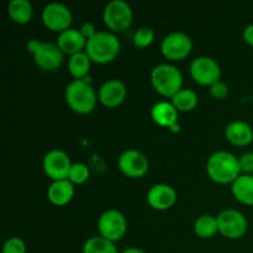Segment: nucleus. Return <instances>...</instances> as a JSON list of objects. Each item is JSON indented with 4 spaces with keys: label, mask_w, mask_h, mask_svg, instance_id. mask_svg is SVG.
I'll list each match as a JSON object with an SVG mask.
<instances>
[{
    "label": "nucleus",
    "mask_w": 253,
    "mask_h": 253,
    "mask_svg": "<svg viewBox=\"0 0 253 253\" xmlns=\"http://www.w3.org/2000/svg\"><path fill=\"white\" fill-rule=\"evenodd\" d=\"M120 253H146V252L143 251V250L137 249V247H130V249L124 250V251L120 252Z\"/></svg>",
    "instance_id": "34"
},
{
    "label": "nucleus",
    "mask_w": 253,
    "mask_h": 253,
    "mask_svg": "<svg viewBox=\"0 0 253 253\" xmlns=\"http://www.w3.org/2000/svg\"><path fill=\"white\" fill-rule=\"evenodd\" d=\"M56 43L64 54L73 56L79 52L85 51L86 40L79 30L71 27L58 35Z\"/></svg>",
    "instance_id": "17"
},
{
    "label": "nucleus",
    "mask_w": 253,
    "mask_h": 253,
    "mask_svg": "<svg viewBox=\"0 0 253 253\" xmlns=\"http://www.w3.org/2000/svg\"><path fill=\"white\" fill-rule=\"evenodd\" d=\"M127 95L126 85L119 79H109L101 84L98 93V99L106 108H118L125 101Z\"/></svg>",
    "instance_id": "13"
},
{
    "label": "nucleus",
    "mask_w": 253,
    "mask_h": 253,
    "mask_svg": "<svg viewBox=\"0 0 253 253\" xmlns=\"http://www.w3.org/2000/svg\"><path fill=\"white\" fill-rule=\"evenodd\" d=\"M210 95L217 100H224L229 95V85L220 79L219 82L210 86Z\"/></svg>",
    "instance_id": "29"
},
{
    "label": "nucleus",
    "mask_w": 253,
    "mask_h": 253,
    "mask_svg": "<svg viewBox=\"0 0 253 253\" xmlns=\"http://www.w3.org/2000/svg\"><path fill=\"white\" fill-rule=\"evenodd\" d=\"M119 169L128 178H141L148 172L150 162L141 151L128 148L124 151L118 160Z\"/></svg>",
    "instance_id": "12"
},
{
    "label": "nucleus",
    "mask_w": 253,
    "mask_h": 253,
    "mask_svg": "<svg viewBox=\"0 0 253 253\" xmlns=\"http://www.w3.org/2000/svg\"><path fill=\"white\" fill-rule=\"evenodd\" d=\"M79 31H81L82 35L85 37L86 41H88V40H90L91 37H94L96 34H98L95 26H94V24H91V22H84V24L81 26V29H79Z\"/></svg>",
    "instance_id": "31"
},
{
    "label": "nucleus",
    "mask_w": 253,
    "mask_h": 253,
    "mask_svg": "<svg viewBox=\"0 0 253 253\" xmlns=\"http://www.w3.org/2000/svg\"><path fill=\"white\" fill-rule=\"evenodd\" d=\"M103 20L106 27L114 34L124 32L132 24V9L125 0H111L104 7Z\"/></svg>",
    "instance_id": "5"
},
{
    "label": "nucleus",
    "mask_w": 253,
    "mask_h": 253,
    "mask_svg": "<svg viewBox=\"0 0 253 253\" xmlns=\"http://www.w3.org/2000/svg\"><path fill=\"white\" fill-rule=\"evenodd\" d=\"M194 232L200 239H211L219 232L216 216L205 214L198 217L194 222Z\"/></svg>",
    "instance_id": "24"
},
{
    "label": "nucleus",
    "mask_w": 253,
    "mask_h": 253,
    "mask_svg": "<svg viewBox=\"0 0 253 253\" xmlns=\"http://www.w3.org/2000/svg\"><path fill=\"white\" fill-rule=\"evenodd\" d=\"M41 43H42V42H40L39 40L31 39V40H30V41L26 43L27 51H29L30 53H32V56H34L35 52H36L37 49H39V47L41 46Z\"/></svg>",
    "instance_id": "33"
},
{
    "label": "nucleus",
    "mask_w": 253,
    "mask_h": 253,
    "mask_svg": "<svg viewBox=\"0 0 253 253\" xmlns=\"http://www.w3.org/2000/svg\"><path fill=\"white\" fill-rule=\"evenodd\" d=\"M232 195L241 204L253 207V175L241 174L231 187Z\"/></svg>",
    "instance_id": "20"
},
{
    "label": "nucleus",
    "mask_w": 253,
    "mask_h": 253,
    "mask_svg": "<svg viewBox=\"0 0 253 253\" xmlns=\"http://www.w3.org/2000/svg\"><path fill=\"white\" fill-rule=\"evenodd\" d=\"M91 66V59L85 51L69 56L68 71L74 79H85L89 74Z\"/></svg>",
    "instance_id": "22"
},
{
    "label": "nucleus",
    "mask_w": 253,
    "mask_h": 253,
    "mask_svg": "<svg viewBox=\"0 0 253 253\" xmlns=\"http://www.w3.org/2000/svg\"><path fill=\"white\" fill-rule=\"evenodd\" d=\"M89 175H90L89 168L84 163H73L71 168V172H69L68 179L73 184L81 185L84 184L89 179Z\"/></svg>",
    "instance_id": "27"
},
{
    "label": "nucleus",
    "mask_w": 253,
    "mask_h": 253,
    "mask_svg": "<svg viewBox=\"0 0 253 253\" xmlns=\"http://www.w3.org/2000/svg\"><path fill=\"white\" fill-rule=\"evenodd\" d=\"M189 72L195 83L209 88L214 83L219 82L221 77V68L219 63L214 58L208 56H200L193 59Z\"/></svg>",
    "instance_id": "8"
},
{
    "label": "nucleus",
    "mask_w": 253,
    "mask_h": 253,
    "mask_svg": "<svg viewBox=\"0 0 253 253\" xmlns=\"http://www.w3.org/2000/svg\"><path fill=\"white\" fill-rule=\"evenodd\" d=\"M177 202V192L168 184H156L147 193V203L158 211L170 209Z\"/></svg>",
    "instance_id": "16"
},
{
    "label": "nucleus",
    "mask_w": 253,
    "mask_h": 253,
    "mask_svg": "<svg viewBox=\"0 0 253 253\" xmlns=\"http://www.w3.org/2000/svg\"><path fill=\"white\" fill-rule=\"evenodd\" d=\"M153 40H155V31L151 27L143 26L135 32L132 42L136 48H146L152 44Z\"/></svg>",
    "instance_id": "26"
},
{
    "label": "nucleus",
    "mask_w": 253,
    "mask_h": 253,
    "mask_svg": "<svg viewBox=\"0 0 253 253\" xmlns=\"http://www.w3.org/2000/svg\"><path fill=\"white\" fill-rule=\"evenodd\" d=\"M242 37H244V41L246 42L247 44H250V46L253 47V24L245 27Z\"/></svg>",
    "instance_id": "32"
},
{
    "label": "nucleus",
    "mask_w": 253,
    "mask_h": 253,
    "mask_svg": "<svg viewBox=\"0 0 253 253\" xmlns=\"http://www.w3.org/2000/svg\"><path fill=\"white\" fill-rule=\"evenodd\" d=\"M74 197V184L69 179L54 180L47 190V198L57 207L67 205Z\"/></svg>",
    "instance_id": "19"
},
{
    "label": "nucleus",
    "mask_w": 253,
    "mask_h": 253,
    "mask_svg": "<svg viewBox=\"0 0 253 253\" xmlns=\"http://www.w3.org/2000/svg\"><path fill=\"white\" fill-rule=\"evenodd\" d=\"M64 53L57 43L42 42L34 54V61L40 68L44 71H56L63 62Z\"/></svg>",
    "instance_id": "14"
},
{
    "label": "nucleus",
    "mask_w": 253,
    "mask_h": 253,
    "mask_svg": "<svg viewBox=\"0 0 253 253\" xmlns=\"http://www.w3.org/2000/svg\"><path fill=\"white\" fill-rule=\"evenodd\" d=\"M219 232L224 237L230 240L241 239L249 229L246 216L239 210H222L216 216Z\"/></svg>",
    "instance_id": "7"
},
{
    "label": "nucleus",
    "mask_w": 253,
    "mask_h": 253,
    "mask_svg": "<svg viewBox=\"0 0 253 253\" xmlns=\"http://www.w3.org/2000/svg\"><path fill=\"white\" fill-rule=\"evenodd\" d=\"M179 111L169 101H158L151 109V118L161 127L169 128L172 132H179L180 126L178 124Z\"/></svg>",
    "instance_id": "15"
},
{
    "label": "nucleus",
    "mask_w": 253,
    "mask_h": 253,
    "mask_svg": "<svg viewBox=\"0 0 253 253\" xmlns=\"http://www.w3.org/2000/svg\"><path fill=\"white\" fill-rule=\"evenodd\" d=\"M99 236L114 242L120 241L127 230V221L121 211L116 209L106 210L101 214L98 221Z\"/></svg>",
    "instance_id": "6"
},
{
    "label": "nucleus",
    "mask_w": 253,
    "mask_h": 253,
    "mask_svg": "<svg viewBox=\"0 0 253 253\" xmlns=\"http://www.w3.org/2000/svg\"><path fill=\"white\" fill-rule=\"evenodd\" d=\"M151 84L158 94L172 99L183 89V74L172 64L161 63L151 72Z\"/></svg>",
    "instance_id": "4"
},
{
    "label": "nucleus",
    "mask_w": 253,
    "mask_h": 253,
    "mask_svg": "<svg viewBox=\"0 0 253 253\" xmlns=\"http://www.w3.org/2000/svg\"><path fill=\"white\" fill-rule=\"evenodd\" d=\"M193 41L185 32L174 31L168 34L161 43V52L170 61H182L190 54Z\"/></svg>",
    "instance_id": "9"
},
{
    "label": "nucleus",
    "mask_w": 253,
    "mask_h": 253,
    "mask_svg": "<svg viewBox=\"0 0 253 253\" xmlns=\"http://www.w3.org/2000/svg\"><path fill=\"white\" fill-rule=\"evenodd\" d=\"M2 253H26V245L20 237H10L2 246Z\"/></svg>",
    "instance_id": "28"
},
{
    "label": "nucleus",
    "mask_w": 253,
    "mask_h": 253,
    "mask_svg": "<svg viewBox=\"0 0 253 253\" xmlns=\"http://www.w3.org/2000/svg\"><path fill=\"white\" fill-rule=\"evenodd\" d=\"M67 105L74 113L85 115L90 114L95 109L98 101V94L91 86L88 77L85 79H74L67 85L66 93Z\"/></svg>",
    "instance_id": "2"
},
{
    "label": "nucleus",
    "mask_w": 253,
    "mask_h": 253,
    "mask_svg": "<svg viewBox=\"0 0 253 253\" xmlns=\"http://www.w3.org/2000/svg\"><path fill=\"white\" fill-rule=\"evenodd\" d=\"M72 161L69 156L62 150H51L43 157V170L52 182L68 179L72 168Z\"/></svg>",
    "instance_id": "11"
},
{
    "label": "nucleus",
    "mask_w": 253,
    "mask_h": 253,
    "mask_svg": "<svg viewBox=\"0 0 253 253\" xmlns=\"http://www.w3.org/2000/svg\"><path fill=\"white\" fill-rule=\"evenodd\" d=\"M208 175L217 184H232L242 174L239 158L227 151H217L207 162Z\"/></svg>",
    "instance_id": "1"
},
{
    "label": "nucleus",
    "mask_w": 253,
    "mask_h": 253,
    "mask_svg": "<svg viewBox=\"0 0 253 253\" xmlns=\"http://www.w3.org/2000/svg\"><path fill=\"white\" fill-rule=\"evenodd\" d=\"M170 103L174 105V108L178 111H182V113H188V111L194 110L198 106L199 103V98H198V94L195 93L192 89L183 88L182 90L178 91L172 99H170Z\"/></svg>",
    "instance_id": "23"
},
{
    "label": "nucleus",
    "mask_w": 253,
    "mask_h": 253,
    "mask_svg": "<svg viewBox=\"0 0 253 253\" xmlns=\"http://www.w3.org/2000/svg\"><path fill=\"white\" fill-rule=\"evenodd\" d=\"M83 253H119L115 244L101 236H93L85 241Z\"/></svg>",
    "instance_id": "25"
},
{
    "label": "nucleus",
    "mask_w": 253,
    "mask_h": 253,
    "mask_svg": "<svg viewBox=\"0 0 253 253\" xmlns=\"http://www.w3.org/2000/svg\"><path fill=\"white\" fill-rule=\"evenodd\" d=\"M72 20V11L62 2H49L42 10V22L51 31L61 34L71 29Z\"/></svg>",
    "instance_id": "10"
},
{
    "label": "nucleus",
    "mask_w": 253,
    "mask_h": 253,
    "mask_svg": "<svg viewBox=\"0 0 253 253\" xmlns=\"http://www.w3.org/2000/svg\"><path fill=\"white\" fill-rule=\"evenodd\" d=\"M225 136L227 141L234 146L245 147L253 141V128L251 125L245 121L235 120L227 124L225 128Z\"/></svg>",
    "instance_id": "18"
},
{
    "label": "nucleus",
    "mask_w": 253,
    "mask_h": 253,
    "mask_svg": "<svg viewBox=\"0 0 253 253\" xmlns=\"http://www.w3.org/2000/svg\"><path fill=\"white\" fill-rule=\"evenodd\" d=\"M240 167H241L242 174H252L253 175V152L244 153L239 158Z\"/></svg>",
    "instance_id": "30"
},
{
    "label": "nucleus",
    "mask_w": 253,
    "mask_h": 253,
    "mask_svg": "<svg viewBox=\"0 0 253 253\" xmlns=\"http://www.w3.org/2000/svg\"><path fill=\"white\" fill-rule=\"evenodd\" d=\"M120 48V41L114 32L98 31L95 36L86 41L85 52L94 63L106 64L118 57Z\"/></svg>",
    "instance_id": "3"
},
{
    "label": "nucleus",
    "mask_w": 253,
    "mask_h": 253,
    "mask_svg": "<svg viewBox=\"0 0 253 253\" xmlns=\"http://www.w3.org/2000/svg\"><path fill=\"white\" fill-rule=\"evenodd\" d=\"M7 14L14 22L25 25L31 21L34 9L29 0H11L7 5Z\"/></svg>",
    "instance_id": "21"
}]
</instances>
